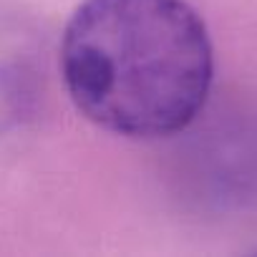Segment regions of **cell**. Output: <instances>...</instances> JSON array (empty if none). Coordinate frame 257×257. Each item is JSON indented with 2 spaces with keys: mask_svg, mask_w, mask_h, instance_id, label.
<instances>
[{
  "mask_svg": "<svg viewBox=\"0 0 257 257\" xmlns=\"http://www.w3.org/2000/svg\"><path fill=\"white\" fill-rule=\"evenodd\" d=\"M61 68L88 121L128 139H162L204 108L214 56L187 0H83L63 33Z\"/></svg>",
  "mask_w": 257,
  "mask_h": 257,
  "instance_id": "1",
  "label": "cell"
},
{
  "mask_svg": "<svg viewBox=\"0 0 257 257\" xmlns=\"http://www.w3.org/2000/svg\"><path fill=\"white\" fill-rule=\"evenodd\" d=\"M38 48L28 28L0 18V132L16 126L38 88Z\"/></svg>",
  "mask_w": 257,
  "mask_h": 257,
  "instance_id": "2",
  "label": "cell"
}]
</instances>
